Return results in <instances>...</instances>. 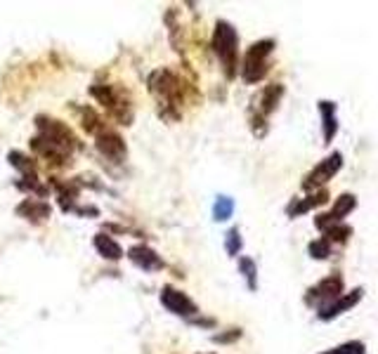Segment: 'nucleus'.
Returning <instances> with one entry per match:
<instances>
[{
	"mask_svg": "<svg viewBox=\"0 0 378 354\" xmlns=\"http://www.w3.org/2000/svg\"><path fill=\"white\" fill-rule=\"evenodd\" d=\"M38 135L31 137V151L50 166L64 168L71 163V156L80 149V142L64 121H55L50 116H36Z\"/></svg>",
	"mask_w": 378,
	"mask_h": 354,
	"instance_id": "obj_1",
	"label": "nucleus"
},
{
	"mask_svg": "<svg viewBox=\"0 0 378 354\" xmlns=\"http://www.w3.org/2000/svg\"><path fill=\"white\" fill-rule=\"evenodd\" d=\"M147 90L157 100V109L163 121H180L184 109V83L170 66H161L149 73Z\"/></svg>",
	"mask_w": 378,
	"mask_h": 354,
	"instance_id": "obj_2",
	"label": "nucleus"
},
{
	"mask_svg": "<svg viewBox=\"0 0 378 354\" xmlns=\"http://www.w3.org/2000/svg\"><path fill=\"white\" fill-rule=\"evenodd\" d=\"M211 50L216 53L227 80L236 78V73H239V33L229 21H216V28H213L211 36Z\"/></svg>",
	"mask_w": 378,
	"mask_h": 354,
	"instance_id": "obj_3",
	"label": "nucleus"
},
{
	"mask_svg": "<svg viewBox=\"0 0 378 354\" xmlns=\"http://www.w3.org/2000/svg\"><path fill=\"white\" fill-rule=\"evenodd\" d=\"M90 95L107 109L109 116L114 118L116 123L132 125V121H135V107H132V97L128 95L125 87L93 83L90 85Z\"/></svg>",
	"mask_w": 378,
	"mask_h": 354,
	"instance_id": "obj_4",
	"label": "nucleus"
},
{
	"mask_svg": "<svg viewBox=\"0 0 378 354\" xmlns=\"http://www.w3.org/2000/svg\"><path fill=\"white\" fill-rule=\"evenodd\" d=\"M284 92L286 90L281 83H270V85H265L253 100H251L248 121H251V128H253V132H256V137L268 135V121H270V116L277 112Z\"/></svg>",
	"mask_w": 378,
	"mask_h": 354,
	"instance_id": "obj_5",
	"label": "nucleus"
},
{
	"mask_svg": "<svg viewBox=\"0 0 378 354\" xmlns=\"http://www.w3.org/2000/svg\"><path fill=\"white\" fill-rule=\"evenodd\" d=\"M274 48H277V43H274L272 38H263V41H256L253 45L246 50V55H243L241 64H239L243 83L256 85L268 76L270 57L274 53Z\"/></svg>",
	"mask_w": 378,
	"mask_h": 354,
	"instance_id": "obj_6",
	"label": "nucleus"
},
{
	"mask_svg": "<svg viewBox=\"0 0 378 354\" xmlns=\"http://www.w3.org/2000/svg\"><path fill=\"white\" fill-rule=\"evenodd\" d=\"M343 168V154L340 151H331L329 156L322 159L320 163H317L313 171H310L305 177H303L300 187L303 191H317V189H324L326 184H329L336 173Z\"/></svg>",
	"mask_w": 378,
	"mask_h": 354,
	"instance_id": "obj_7",
	"label": "nucleus"
},
{
	"mask_svg": "<svg viewBox=\"0 0 378 354\" xmlns=\"http://www.w3.org/2000/svg\"><path fill=\"white\" fill-rule=\"evenodd\" d=\"M343 293H345L343 277H340V274H329V277H324L322 281H317L313 289L305 293V302L310 307L322 309L326 305H331L333 300H338Z\"/></svg>",
	"mask_w": 378,
	"mask_h": 354,
	"instance_id": "obj_8",
	"label": "nucleus"
},
{
	"mask_svg": "<svg viewBox=\"0 0 378 354\" xmlns=\"http://www.w3.org/2000/svg\"><path fill=\"white\" fill-rule=\"evenodd\" d=\"M95 146H98V151L107 161H111V163H123L128 159V144H125V139L111 125H105L95 135Z\"/></svg>",
	"mask_w": 378,
	"mask_h": 354,
	"instance_id": "obj_9",
	"label": "nucleus"
},
{
	"mask_svg": "<svg viewBox=\"0 0 378 354\" xmlns=\"http://www.w3.org/2000/svg\"><path fill=\"white\" fill-rule=\"evenodd\" d=\"M159 300H161V305L166 307L170 314L182 316V319H191V316L199 314V305H196V302L191 300L184 291L175 289V286H170V284L161 289Z\"/></svg>",
	"mask_w": 378,
	"mask_h": 354,
	"instance_id": "obj_10",
	"label": "nucleus"
},
{
	"mask_svg": "<svg viewBox=\"0 0 378 354\" xmlns=\"http://www.w3.org/2000/svg\"><path fill=\"white\" fill-rule=\"evenodd\" d=\"M355 205H357V198H355V194H340L329 213H322V215L315 218V227L324 232V230H329L331 225H340L355 210Z\"/></svg>",
	"mask_w": 378,
	"mask_h": 354,
	"instance_id": "obj_11",
	"label": "nucleus"
},
{
	"mask_svg": "<svg viewBox=\"0 0 378 354\" xmlns=\"http://www.w3.org/2000/svg\"><path fill=\"white\" fill-rule=\"evenodd\" d=\"M128 260L135 264L137 269L149 272V274H154V272H161L163 267H166L163 257L152 246H147V243H137V246H130Z\"/></svg>",
	"mask_w": 378,
	"mask_h": 354,
	"instance_id": "obj_12",
	"label": "nucleus"
},
{
	"mask_svg": "<svg viewBox=\"0 0 378 354\" xmlns=\"http://www.w3.org/2000/svg\"><path fill=\"white\" fill-rule=\"evenodd\" d=\"M14 213L31 225H43L53 218V205L48 201H43V198H24V201L14 208Z\"/></svg>",
	"mask_w": 378,
	"mask_h": 354,
	"instance_id": "obj_13",
	"label": "nucleus"
},
{
	"mask_svg": "<svg viewBox=\"0 0 378 354\" xmlns=\"http://www.w3.org/2000/svg\"><path fill=\"white\" fill-rule=\"evenodd\" d=\"M364 298V289H352V291H347L340 295L338 300H333L331 305H326L322 307L320 312H317V319H322V321H331V319H336V316L340 314H345L347 309H352L357 302Z\"/></svg>",
	"mask_w": 378,
	"mask_h": 354,
	"instance_id": "obj_14",
	"label": "nucleus"
},
{
	"mask_svg": "<svg viewBox=\"0 0 378 354\" xmlns=\"http://www.w3.org/2000/svg\"><path fill=\"white\" fill-rule=\"evenodd\" d=\"M326 201H329V191H326V189H317L305 198H295V201L288 205V218L295 220V218L305 215V213L320 208V205H324Z\"/></svg>",
	"mask_w": 378,
	"mask_h": 354,
	"instance_id": "obj_15",
	"label": "nucleus"
},
{
	"mask_svg": "<svg viewBox=\"0 0 378 354\" xmlns=\"http://www.w3.org/2000/svg\"><path fill=\"white\" fill-rule=\"evenodd\" d=\"M317 109H320V116H322L324 144H331V142H333V137H336V132H338L336 102H331V100H320V102H317Z\"/></svg>",
	"mask_w": 378,
	"mask_h": 354,
	"instance_id": "obj_16",
	"label": "nucleus"
},
{
	"mask_svg": "<svg viewBox=\"0 0 378 354\" xmlns=\"http://www.w3.org/2000/svg\"><path fill=\"white\" fill-rule=\"evenodd\" d=\"M93 246L95 250L105 257V260L109 262H118L123 257V248H121V243H118L114 236H109L105 232H100V234H95L93 236Z\"/></svg>",
	"mask_w": 378,
	"mask_h": 354,
	"instance_id": "obj_17",
	"label": "nucleus"
},
{
	"mask_svg": "<svg viewBox=\"0 0 378 354\" xmlns=\"http://www.w3.org/2000/svg\"><path fill=\"white\" fill-rule=\"evenodd\" d=\"M7 161H10V166L17 168L19 175L26 177V180H31V177H38V161L28 159L26 154L12 149L10 154H7Z\"/></svg>",
	"mask_w": 378,
	"mask_h": 354,
	"instance_id": "obj_18",
	"label": "nucleus"
},
{
	"mask_svg": "<svg viewBox=\"0 0 378 354\" xmlns=\"http://www.w3.org/2000/svg\"><path fill=\"white\" fill-rule=\"evenodd\" d=\"M78 189L80 184L73 180V182H55V191H57V201L62 205L64 213L73 210V203H76L78 198Z\"/></svg>",
	"mask_w": 378,
	"mask_h": 354,
	"instance_id": "obj_19",
	"label": "nucleus"
},
{
	"mask_svg": "<svg viewBox=\"0 0 378 354\" xmlns=\"http://www.w3.org/2000/svg\"><path fill=\"white\" fill-rule=\"evenodd\" d=\"M239 272H241V277L246 279V286H248V291H258V264L253 257H248V255H241L239 257Z\"/></svg>",
	"mask_w": 378,
	"mask_h": 354,
	"instance_id": "obj_20",
	"label": "nucleus"
},
{
	"mask_svg": "<svg viewBox=\"0 0 378 354\" xmlns=\"http://www.w3.org/2000/svg\"><path fill=\"white\" fill-rule=\"evenodd\" d=\"M80 123H83V128H85L88 135H93V137L98 135V132L107 125L105 121H102V116L95 112L93 107H85L83 112H80Z\"/></svg>",
	"mask_w": 378,
	"mask_h": 354,
	"instance_id": "obj_21",
	"label": "nucleus"
},
{
	"mask_svg": "<svg viewBox=\"0 0 378 354\" xmlns=\"http://www.w3.org/2000/svg\"><path fill=\"white\" fill-rule=\"evenodd\" d=\"M234 215V201L229 196H218L216 203H213V220L216 222H227L229 218Z\"/></svg>",
	"mask_w": 378,
	"mask_h": 354,
	"instance_id": "obj_22",
	"label": "nucleus"
},
{
	"mask_svg": "<svg viewBox=\"0 0 378 354\" xmlns=\"http://www.w3.org/2000/svg\"><path fill=\"white\" fill-rule=\"evenodd\" d=\"M352 236V227H347L345 222H340V225H331L329 230H324V239L331 243H345L347 239Z\"/></svg>",
	"mask_w": 378,
	"mask_h": 354,
	"instance_id": "obj_23",
	"label": "nucleus"
},
{
	"mask_svg": "<svg viewBox=\"0 0 378 354\" xmlns=\"http://www.w3.org/2000/svg\"><path fill=\"white\" fill-rule=\"evenodd\" d=\"M241 248H243L241 230H239V227H232V230L225 234V250H227V255L229 257H236V255L241 253Z\"/></svg>",
	"mask_w": 378,
	"mask_h": 354,
	"instance_id": "obj_24",
	"label": "nucleus"
},
{
	"mask_svg": "<svg viewBox=\"0 0 378 354\" xmlns=\"http://www.w3.org/2000/svg\"><path fill=\"white\" fill-rule=\"evenodd\" d=\"M308 255L313 257V260H326V257L331 255V243L324 239V236H320V239L310 241L308 243Z\"/></svg>",
	"mask_w": 378,
	"mask_h": 354,
	"instance_id": "obj_25",
	"label": "nucleus"
},
{
	"mask_svg": "<svg viewBox=\"0 0 378 354\" xmlns=\"http://www.w3.org/2000/svg\"><path fill=\"white\" fill-rule=\"evenodd\" d=\"M322 354H367V345L362 340H347L343 345H338V348H331Z\"/></svg>",
	"mask_w": 378,
	"mask_h": 354,
	"instance_id": "obj_26",
	"label": "nucleus"
},
{
	"mask_svg": "<svg viewBox=\"0 0 378 354\" xmlns=\"http://www.w3.org/2000/svg\"><path fill=\"white\" fill-rule=\"evenodd\" d=\"M239 338H241V331L234 328V333H222V336L213 338V340H216V343H234V340H239Z\"/></svg>",
	"mask_w": 378,
	"mask_h": 354,
	"instance_id": "obj_27",
	"label": "nucleus"
},
{
	"mask_svg": "<svg viewBox=\"0 0 378 354\" xmlns=\"http://www.w3.org/2000/svg\"><path fill=\"white\" fill-rule=\"evenodd\" d=\"M201 354H216V352H201Z\"/></svg>",
	"mask_w": 378,
	"mask_h": 354,
	"instance_id": "obj_28",
	"label": "nucleus"
}]
</instances>
